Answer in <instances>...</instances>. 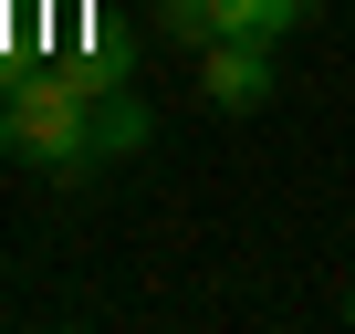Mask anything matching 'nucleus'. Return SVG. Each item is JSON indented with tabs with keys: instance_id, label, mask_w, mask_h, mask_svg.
<instances>
[{
	"instance_id": "1",
	"label": "nucleus",
	"mask_w": 355,
	"mask_h": 334,
	"mask_svg": "<svg viewBox=\"0 0 355 334\" xmlns=\"http://www.w3.org/2000/svg\"><path fill=\"white\" fill-rule=\"evenodd\" d=\"M157 136L146 94H125L105 63H53L0 94V157H32L42 178H94Z\"/></svg>"
},
{
	"instance_id": "2",
	"label": "nucleus",
	"mask_w": 355,
	"mask_h": 334,
	"mask_svg": "<svg viewBox=\"0 0 355 334\" xmlns=\"http://www.w3.org/2000/svg\"><path fill=\"white\" fill-rule=\"evenodd\" d=\"M199 94H209L220 115H261V105H272V42L220 32V42L199 53Z\"/></svg>"
},
{
	"instance_id": "3",
	"label": "nucleus",
	"mask_w": 355,
	"mask_h": 334,
	"mask_svg": "<svg viewBox=\"0 0 355 334\" xmlns=\"http://www.w3.org/2000/svg\"><path fill=\"white\" fill-rule=\"evenodd\" d=\"M324 11V0H220V32H251V42H282Z\"/></svg>"
},
{
	"instance_id": "4",
	"label": "nucleus",
	"mask_w": 355,
	"mask_h": 334,
	"mask_svg": "<svg viewBox=\"0 0 355 334\" xmlns=\"http://www.w3.org/2000/svg\"><path fill=\"white\" fill-rule=\"evenodd\" d=\"M157 42L209 53V42H220V0H157Z\"/></svg>"
},
{
	"instance_id": "5",
	"label": "nucleus",
	"mask_w": 355,
	"mask_h": 334,
	"mask_svg": "<svg viewBox=\"0 0 355 334\" xmlns=\"http://www.w3.org/2000/svg\"><path fill=\"white\" fill-rule=\"evenodd\" d=\"M345 324H355V292H345Z\"/></svg>"
},
{
	"instance_id": "6",
	"label": "nucleus",
	"mask_w": 355,
	"mask_h": 334,
	"mask_svg": "<svg viewBox=\"0 0 355 334\" xmlns=\"http://www.w3.org/2000/svg\"><path fill=\"white\" fill-rule=\"evenodd\" d=\"M146 11H157V0H146Z\"/></svg>"
}]
</instances>
